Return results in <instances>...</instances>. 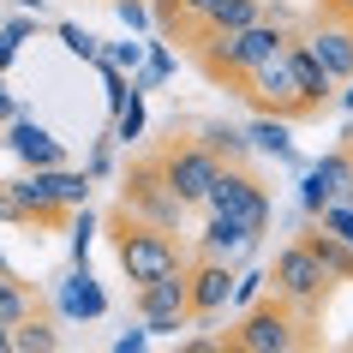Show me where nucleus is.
Returning <instances> with one entry per match:
<instances>
[{"instance_id":"nucleus-6","label":"nucleus","mask_w":353,"mask_h":353,"mask_svg":"<svg viewBox=\"0 0 353 353\" xmlns=\"http://www.w3.org/2000/svg\"><path fill=\"white\" fill-rule=\"evenodd\" d=\"M204 204L216 210V216H234V222H240L245 234H252V240H258L263 228H270V192H263V186L252 180V174H245L240 162H222L216 186L204 192Z\"/></svg>"},{"instance_id":"nucleus-26","label":"nucleus","mask_w":353,"mask_h":353,"mask_svg":"<svg viewBox=\"0 0 353 353\" xmlns=\"http://www.w3.org/2000/svg\"><path fill=\"white\" fill-rule=\"evenodd\" d=\"M263 281H270L263 270H245V276H234V294H228V305H240V312H245V305L263 294Z\"/></svg>"},{"instance_id":"nucleus-10","label":"nucleus","mask_w":353,"mask_h":353,"mask_svg":"<svg viewBox=\"0 0 353 353\" xmlns=\"http://www.w3.org/2000/svg\"><path fill=\"white\" fill-rule=\"evenodd\" d=\"M228 294H234V270H228V258H198V263H186V305H192V317L228 312Z\"/></svg>"},{"instance_id":"nucleus-30","label":"nucleus","mask_w":353,"mask_h":353,"mask_svg":"<svg viewBox=\"0 0 353 353\" xmlns=\"http://www.w3.org/2000/svg\"><path fill=\"white\" fill-rule=\"evenodd\" d=\"M90 234H96L90 210H84V216H72V258H78V263H84V252H90Z\"/></svg>"},{"instance_id":"nucleus-13","label":"nucleus","mask_w":353,"mask_h":353,"mask_svg":"<svg viewBox=\"0 0 353 353\" xmlns=\"http://www.w3.org/2000/svg\"><path fill=\"white\" fill-rule=\"evenodd\" d=\"M6 144H12V156H19L24 168H60L66 162V156H60V138L48 126H37V120H12Z\"/></svg>"},{"instance_id":"nucleus-22","label":"nucleus","mask_w":353,"mask_h":353,"mask_svg":"<svg viewBox=\"0 0 353 353\" xmlns=\"http://www.w3.org/2000/svg\"><path fill=\"white\" fill-rule=\"evenodd\" d=\"M24 317H37V299H30V288L12 276H0V323H24Z\"/></svg>"},{"instance_id":"nucleus-5","label":"nucleus","mask_w":353,"mask_h":353,"mask_svg":"<svg viewBox=\"0 0 353 353\" xmlns=\"http://www.w3.org/2000/svg\"><path fill=\"white\" fill-rule=\"evenodd\" d=\"M234 90H240L258 114H276V120H288V126L305 120V102H299V90H294V66H288V42H281L270 60H258Z\"/></svg>"},{"instance_id":"nucleus-7","label":"nucleus","mask_w":353,"mask_h":353,"mask_svg":"<svg viewBox=\"0 0 353 353\" xmlns=\"http://www.w3.org/2000/svg\"><path fill=\"white\" fill-rule=\"evenodd\" d=\"M156 168H162V180H168V192L180 198V204H204V192L216 186V174H222V162L210 156L198 138H180V144H168L162 156H156Z\"/></svg>"},{"instance_id":"nucleus-4","label":"nucleus","mask_w":353,"mask_h":353,"mask_svg":"<svg viewBox=\"0 0 353 353\" xmlns=\"http://www.w3.org/2000/svg\"><path fill=\"white\" fill-rule=\"evenodd\" d=\"M270 281H276V299H288L299 317H317L323 305H330V288H335V276L317 263V252L305 240H294V245H281V252H276Z\"/></svg>"},{"instance_id":"nucleus-23","label":"nucleus","mask_w":353,"mask_h":353,"mask_svg":"<svg viewBox=\"0 0 353 353\" xmlns=\"http://www.w3.org/2000/svg\"><path fill=\"white\" fill-rule=\"evenodd\" d=\"M12 347H24V353H54L60 335L48 330L42 317H24V323H12Z\"/></svg>"},{"instance_id":"nucleus-12","label":"nucleus","mask_w":353,"mask_h":353,"mask_svg":"<svg viewBox=\"0 0 353 353\" xmlns=\"http://www.w3.org/2000/svg\"><path fill=\"white\" fill-rule=\"evenodd\" d=\"M347 180H353V150H330L323 162L305 174V186H299V198H305V210H323V204H335L341 192H347Z\"/></svg>"},{"instance_id":"nucleus-16","label":"nucleus","mask_w":353,"mask_h":353,"mask_svg":"<svg viewBox=\"0 0 353 353\" xmlns=\"http://www.w3.org/2000/svg\"><path fill=\"white\" fill-rule=\"evenodd\" d=\"M305 245L317 252V263H323L335 281H353V245H347V240H335L330 228H312V234H305Z\"/></svg>"},{"instance_id":"nucleus-9","label":"nucleus","mask_w":353,"mask_h":353,"mask_svg":"<svg viewBox=\"0 0 353 353\" xmlns=\"http://www.w3.org/2000/svg\"><path fill=\"white\" fill-rule=\"evenodd\" d=\"M138 317H144L150 335H174L192 323V305H186V270H174V276H156L138 288Z\"/></svg>"},{"instance_id":"nucleus-19","label":"nucleus","mask_w":353,"mask_h":353,"mask_svg":"<svg viewBox=\"0 0 353 353\" xmlns=\"http://www.w3.org/2000/svg\"><path fill=\"white\" fill-rule=\"evenodd\" d=\"M60 305H66L72 317H102V312H108V294H102V288L90 281V270H78V276L66 281V294H60Z\"/></svg>"},{"instance_id":"nucleus-14","label":"nucleus","mask_w":353,"mask_h":353,"mask_svg":"<svg viewBox=\"0 0 353 353\" xmlns=\"http://www.w3.org/2000/svg\"><path fill=\"white\" fill-rule=\"evenodd\" d=\"M288 66H294V90H299V102H305V114H317L323 102H330L335 78L323 72L312 54H305V42H288Z\"/></svg>"},{"instance_id":"nucleus-15","label":"nucleus","mask_w":353,"mask_h":353,"mask_svg":"<svg viewBox=\"0 0 353 353\" xmlns=\"http://www.w3.org/2000/svg\"><path fill=\"white\" fill-rule=\"evenodd\" d=\"M252 19H263V0H216L186 42H198V37H234V30H245Z\"/></svg>"},{"instance_id":"nucleus-24","label":"nucleus","mask_w":353,"mask_h":353,"mask_svg":"<svg viewBox=\"0 0 353 353\" xmlns=\"http://www.w3.org/2000/svg\"><path fill=\"white\" fill-rule=\"evenodd\" d=\"M317 228H330L335 240L353 245V204H341V198H335V204H323V210H317Z\"/></svg>"},{"instance_id":"nucleus-2","label":"nucleus","mask_w":353,"mask_h":353,"mask_svg":"<svg viewBox=\"0 0 353 353\" xmlns=\"http://www.w3.org/2000/svg\"><path fill=\"white\" fill-rule=\"evenodd\" d=\"M299 341H305V317L288 305V299H252L240 312V323H234V335L222 341V353H294Z\"/></svg>"},{"instance_id":"nucleus-17","label":"nucleus","mask_w":353,"mask_h":353,"mask_svg":"<svg viewBox=\"0 0 353 353\" xmlns=\"http://www.w3.org/2000/svg\"><path fill=\"white\" fill-rule=\"evenodd\" d=\"M252 245V234H245L234 216H216L210 210V228H204V258H234V252H245Z\"/></svg>"},{"instance_id":"nucleus-25","label":"nucleus","mask_w":353,"mask_h":353,"mask_svg":"<svg viewBox=\"0 0 353 353\" xmlns=\"http://www.w3.org/2000/svg\"><path fill=\"white\" fill-rule=\"evenodd\" d=\"M114 138L120 144H132V138H144V102L132 96V102H120V120H114Z\"/></svg>"},{"instance_id":"nucleus-27","label":"nucleus","mask_w":353,"mask_h":353,"mask_svg":"<svg viewBox=\"0 0 353 353\" xmlns=\"http://www.w3.org/2000/svg\"><path fill=\"white\" fill-rule=\"evenodd\" d=\"M60 42H66L78 60H96V54H102V48H96V37H90V30H78V24H60Z\"/></svg>"},{"instance_id":"nucleus-33","label":"nucleus","mask_w":353,"mask_h":353,"mask_svg":"<svg viewBox=\"0 0 353 353\" xmlns=\"http://www.w3.org/2000/svg\"><path fill=\"white\" fill-rule=\"evenodd\" d=\"M144 341H150V330H126V335H120V341H114V353H138V347H144Z\"/></svg>"},{"instance_id":"nucleus-3","label":"nucleus","mask_w":353,"mask_h":353,"mask_svg":"<svg viewBox=\"0 0 353 353\" xmlns=\"http://www.w3.org/2000/svg\"><path fill=\"white\" fill-rule=\"evenodd\" d=\"M114 258H120V270H126L138 288L156 281V276L186 270V252L168 240V228H150V222H138V216H126V210H120V222H114Z\"/></svg>"},{"instance_id":"nucleus-34","label":"nucleus","mask_w":353,"mask_h":353,"mask_svg":"<svg viewBox=\"0 0 353 353\" xmlns=\"http://www.w3.org/2000/svg\"><path fill=\"white\" fill-rule=\"evenodd\" d=\"M323 12H330V19H341V24H353V0H323Z\"/></svg>"},{"instance_id":"nucleus-11","label":"nucleus","mask_w":353,"mask_h":353,"mask_svg":"<svg viewBox=\"0 0 353 353\" xmlns=\"http://www.w3.org/2000/svg\"><path fill=\"white\" fill-rule=\"evenodd\" d=\"M305 54H312L335 84H347V78H353V24H341V19L317 24L312 42H305Z\"/></svg>"},{"instance_id":"nucleus-31","label":"nucleus","mask_w":353,"mask_h":353,"mask_svg":"<svg viewBox=\"0 0 353 353\" xmlns=\"http://www.w3.org/2000/svg\"><path fill=\"white\" fill-rule=\"evenodd\" d=\"M24 37H30V24H24V19H19V24H6V30H0V66H6V60L19 54V42H24Z\"/></svg>"},{"instance_id":"nucleus-36","label":"nucleus","mask_w":353,"mask_h":353,"mask_svg":"<svg viewBox=\"0 0 353 353\" xmlns=\"http://www.w3.org/2000/svg\"><path fill=\"white\" fill-rule=\"evenodd\" d=\"M347 84H353V78H347ZM341 108H353V90H341Z\"/></svg>"},{"instance_id":"nucleus-37","label":"nucleus","mask_w":353,"mask_h":353,"mask_svg":"<svg viewBox=\"0 0 353 353\" xmlns=\"http://www.w3.org/2000/svg\"><path fill=\"white\" fill-rule=\"evenodd\" d=\"M341 204H353V180H347V192H341Z\"/></svg>"},{"instance_id":"nucleus-21","label":"nucleus","mask_w":353,"mask_h":353,"mask_svg":"<svg viewBox=\"0 0 353 353\" xmlns=\"http://www.w3.org/2000/svg\"><path fill=\"white\" fill-rule=\"evenodd\" d=\"M198 144H204L216 162H245V156H252V138H245V132H234V126H204V138H198Z\"/></svg>"},{"instance_id":"nucleus-32","label":"nucleus","mask_w":353,"mask_h":353,"mask_svg":"<svg viewBox=\"0 0 353 353\" xmlns=\"http://www.w3.org/2000/svg\"><path fill=\"white\" fill-rule=\"evenodd\" d=\"M114 12H120L132 30H144V24H150V6H144V0H114Z\"/></svg>"},{"instance_id":"nucleus-8","label":"nucleus","mask_w":353,"mask_h":353,"mask_svg":"<svg viewBox=\"0 0 353 353\" xmlns=\"http://www.w3.org/2000/svg\"><path fill=\"white\" fill-rule=\"evenodd\" d=\"M120 210H126V216H138V222H150V228H174L180 216H186V204L168 192L156 156H150V162H138V168L126 174V186H120Z\"/></svg>"},{"instance_id":"nucleus-20","label":"nucleus","mask_w":353,"mask_h":353,"mask_svg":"<svg viewBox=\"0 0 353 353\" xmlns=\"http://www.w3.org/2000/svg\"><path fill=\"white\" fill-rule=\"evenodd\" d=\"M245 138L258 150H270L276 162H294V138H288V120H276V114H258L252 126H245Z\"/></svg>"},{"instance_id":"nucleus-28","label":"nucleus","mask_w":353,"mask_h":353,"mask_svg":"<svg viewBox=\"0 0 353 353\" xmlns=\"http://www.w3.org/2000/svg\"><path fill=\"white\" fill-rule=\"evenodd\" d=\"M108 66H120V72H138V60H144V42H120V48H108Z\"/></svg>"},{"instance_id":"nucleus-1","label":"nucleus","mask_w":353,"mask_h":353,"mask_svg":"<svg viewBox=\"0 0 353 353\" xmlns=\"http://www.w3.org/2000/svg\"><path fill=\"white\" fill-rule=\"evenodd\" d=\"M288 42V30H281V19H252L245 30H234V37H198L192 42V54H198V66H204L216 84H240L258 60H270Z\"/></svg>"},{"instance_id":"nucleus-29","label":"nucleus","mask_w":353,"mask_h":353,"mask_svg":"<svg viewBox=\"0 0 353 353\" xmlns=\"http://www.w3.org/2000/svg\"><path fill=\"white\" fill-rule=\"evenodd\" d=\"M0 222H30V210H24V198L12 192V180L0 186Z\"/></svg>"},{"instance_id":"nucleus-35","label":"nucleus","mask_w":353,"mask_h":353,"mask_svg":"<svg viewBox=\"0 0 353 353\" xmlns=\"http://www.w3.org/2000/svg\"><path fill=\"white\" fill-rule=\"evenodd\" d=\"M0 353H12V323H0Z\"/></svg>"},{"instance_id":"nucleus-18","label":"nucleus","mask_w":353,"mask_h":353,"mask_svg":"<svg viewBox=\"0 0 353 353\" xmlns=\"http://www.w3.org/2000/svg\"><path fill=\"white\" fill-rule=\"evenodd\" d=\"M210 6H216V0H156V24H162L168 37H192Z\"/></svg>"}]
</instances>
